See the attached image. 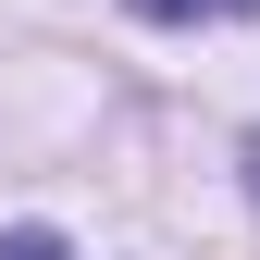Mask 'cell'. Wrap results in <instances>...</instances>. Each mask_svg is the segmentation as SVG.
Here are the masks:
<instances>
[{
  "mask_svg": "<svg viewBox=\"0 0 260 260\" xmlns=\"http://www.w3.org/2000/svg\"><path fill=\"white\" fill-rule=\"evenodd\" d=\"M248 199H260V137H248Z\"/></svg>",
  "mask_w": 260,
  "mask_h": 260,
  "instance_id": "3957f363",
  "label": "cell"
},
{
  "mask_svg": "<svg viewBox=\"0 0 260 260\" xmlns=\"http://www.w3.org/2000/svg\"><path fill=\"white\" fill-rule=\"evenodd\" d=\"M149 25H223V13H260V0H137Z\"/></svg>",
  "mask_w": 260,
  "mask_h": 260,
  "instance_id": "6da1fadb",
  "label": "cell"
},
{
  "mask_svg": "<svg viewBox=\"0 0 260 260\" xmlns=\"http://www.w3.org/2000/svg\"><path fill=\"white\" fill-rule=\"evenodd\" d=\"M0 260H75L62 236H38V223H13V236H0Z\"/></svg>",
  "mask_w": 260,
  "mask_h": 260,
  "instance_id": "7a4b0ae2",
  "label": "cell"
}]
</instances>
